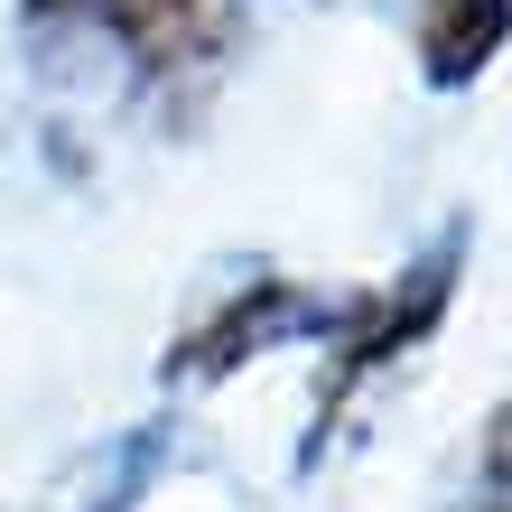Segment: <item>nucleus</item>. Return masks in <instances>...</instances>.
<instances>
[{"instance_id":"f257e3e1","label":"nucleus","mask_w":512,"mask_h":512,"mask_svg":"<svg viewBox=\"0 0 512 512\" xmlns=\"http://www.w3.org/2000/svg\"><path fill=\"white\" fill-rule=\"evenodd\" d=\"M512 38V0H419V66L429 84H475Z\"/></svg>"},{"instance_id":"f03ea898","label":"nucleus","mask_w":512,"mask_h":512,"mask_svg":"<svg viewBox=\"0 0 512 512\" xmlns=\"http://www.w3.org/2000/svg\"><path fill=\"white\" fill-rule=\"evenodd\" d=\"M94 19L140 66H187V56L215 47V0H94Z\"/></svg>"},{"instance_id":"7ed1b4c3","label":"nucleus","mask_w":512,"mask_h":512,"mask_svg":"<svg viewBox=\"0 0 512 512\" xmlns=\"http://www.w3.org/2000/svg\"><path fill=\"white\" fill-rule=\"evenodd\" d=\"M503 512H512V503H503Z\"/></svg>"}]
</instances>
